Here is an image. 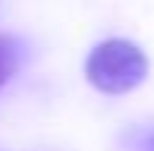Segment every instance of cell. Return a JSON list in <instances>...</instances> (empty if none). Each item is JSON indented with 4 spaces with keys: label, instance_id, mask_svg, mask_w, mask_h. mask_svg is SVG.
<instances>
[{
    "label": "cell",
    "instance_id": "obj_1",
    "mask_svg": "<svg viewBox=\"0 0 154 151\" xmlns=\"http://www.w3.org/2000/svg\"><path fill=\"white\" fill-rule=\"evenodd\" d=\"M148 76V57L135 41L107 38L85 57V79L101 94H129Z\"/></svg>",
    "mask_w": 154,
    "mask_h": 151
},
{
    "label": "cell",
    "instance_id": "obj_2",
    "mask_svg": "<svg viewBox=\"0 0 154 151\" xmlns=\"http://www.w3.org/2000/svg\"><path fill=\"white\" fill-rule=\"evenodd\" d=\"M19 63H22V47H19V41L10 38V35H0V88L16 76Z\"/></svg>",
    "mask_w": 154,
    "mask_h": 151
},
{
    "label": "cell",
    "instance_id": "obj_3",
    "mask_svg": "<svg viewBox=\"0 0 154 151\" xmlns=\"http://www.w3.org/2000/svg\"><path fill=\"white\" fill-rule=\"evenodd\" d=\"M132 151H154V132L132 135Z\"/></svg>",
    "mask_w": 154,
    "mask_h": 151
}]
</instances>
